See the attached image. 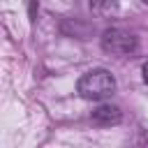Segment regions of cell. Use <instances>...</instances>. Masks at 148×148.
<instances>
[{"label": "cell", "instance_id": "6", "mask_svg": "<svg viewBox=\"0 0 148 148\" xmlns=\"http://www.w3.org/2000/svg\"><path fill=\"white\" fill-rule=\"evenodd\" d=\"M141 2H143V5H148V0H141Z\"/></svg>", "mask_w": 148, "mask_h": 148}, {"label": "cell", "instance_id": "1", "mask_svg": "<svg viewBox=\"0 0 148 148\" xmlns=\"http://www.w3.org/2000/svg\"><path fill=\"white\" fill-rule=\"evenodd\" d=\"M76 90L83 99H92V102H99V99H106L111 97V92L116 90V79L111 72L106 69H90L86 72L79 83H76Z\"/></svg>", "mask_w": 148, "mask_h": 148}, {"label": "cell", "instance_id": "4", "mask_svg": "<svg viewBox=\"0 0 148 148\" xmlns=\"http://www.w3.org/2000/svg\"><path fill=\"white\" fill-rule=\"evenodd\" d=\"M90 12L97 18H109L118 14V0H90Z\"/></svg>", "mask_w": 148, "mask_h": 148}, {"label": "cell", "instance_id": "3", "mask_svg": "<svg viewBox=\"0 0 148 148\" xmlns=\"http://www.w3.org/2000/svg\"><path fill=\"white\" fill-rule=\"evenodd\" d=\"M123 120V111L120 106L116 104H99L95 111H92V123L102 125V127H111V125H118Z\"/></svg>", "mask_w": 148, "mask_h": 148}, {"label": "cell", "instance_id": "5", "mask_svg": "<svg viewBox=\"0 0 148 148\" xmlns=\"http://www.w3.org/2000/svg\"><path fill=\"white\" fill-rule=\"evenodd\" d=\"M143 81L148 83V62H143Z\"/></svg>", "mask_w": 148, "mask_h": 148}, {"label": "cell", "instance_id": "2", "mask_svg": "<svg viewBox=\"0 0 148 148\" xmlns=\"http://www.w3.org/2000/svg\"><path fill=\"white\" fill-rule=\"evenodd\" d=\"M136 37L123 28H109L102 35V49L111 56H130L136 51Z\"/></svg>", "mask_w": 148, "mask_h": 148}]
</instances>
